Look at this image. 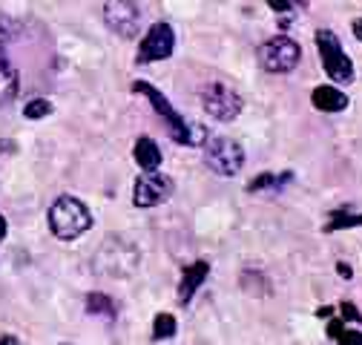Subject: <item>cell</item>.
<instances>
[{"label": "cell", "mask_w": 362, "mask_h": 345, "mask_svg": "<svg viewBox=\"0 0 362 345\" xmlns=\"http://www.w3.org/2000/svg\"><path fill=\"white\" fill-rule=\"evenodd\" d=\"M49 228L61 242H72L93 228V213L75 196H58L49 207Z\"/></svg>", "instance_id": "obj_1"}, {"label": "cell", "mask_w": 362, "mask_h": 345, "mask_svg": "<svg viewBox=\"0 0 362 345\" xmlns=\"http://www.w3.org/2000/svg\"><path fill=\"white\" fill-rule=\"evenodd\" d=\"M313 43H316V52H320L322 69H325V75L334 81V86H342V83L348 86V83H354L356 69H354V61L348 58V52L342 49L337 32H334V29H316Z\"/></svg>", "instance_id": "obj_2"}, {"label": "cell", "mask_w": 362, "mask_h": 345, "mask_svg": "<svg viewBox=\"0 0 362 345\" xmlns=\"http://www.w3.org/2000/svg\"><path fill=\"white\" fill-rule=\"evenodd\" d=\"M132 93L144 95V98L153 104V110L161 115V121H164V127H167V136H170L175 144H193L190 124L185 121V115H181V112L170 104V98H167L164 93H158L156 86L147 83V81H135V83H132Z\"/></svg>", "instance_id": "obj_3"}, {"label": "cell", "mask_w": 362, "mask_h": 345, "mask_svg": "<svg viewBox=\"0 0 362 345\" xmlns=\"http://www.w3.org/2000/svg\"><path fill=\"white\" fill-rule=\"evenodd\" d=\"M299 61H302V47L288 35H276V37L264 40L259 47V64L270 75L293 72L299 66Z\"/></svg>", "instance_id": "obj_4"}, {"label": "cell", "mask_w": 362, "mask_h": 345, "mask_svg": "<svg viewBox=\"0 0 362 345\" xmlns=\"http://www.w3.org/2000/svg\"><path fill=\"white\" fill-rule=\"evenodd\" d=\"M204 164L216 176H236L245 164V150L239 141L228 136H207L204 139Z\"/></svg>", "instance_id": "obj_5"}, {"label": "cell", "mask_w": 362, "mask_h": 345, "mask_svg": "<svg viewBox=\"0 0 362 345\" xmlns=\"http://www.w3.org/2000/svg\"><path fill=\"white\" fill-rule=\"evenodd\" d=\"M199 98L204 112L213 115L216 121H233L242 112V95L221 81H207L199 90Z\"/></svg>", "instance_id": "obj_6"}, {"label": "cell", "mask_w": 362, "mask_h": 345, "mask_svg": "<svg viewBox=\"0 0 362 345\" xmlns=\"http://www.w3.org/2000/svg\"><path fill=\"white\" fill-rule=\"evenodd\" d=\"M173 49H175V32H173L170 23L158 21V23H153V26L144 32V37H141V43H139V52H135V64L167 61V58L173 55Z\"/></svg>", "instance_id": "obj_7"}, {"label": "cell", "mask_w": 362, "mask_h": 345, "mask_svg": "<svg viewBox=\"0 0 362 345\" xmlns=\"http://www.w3.org/2000/svg\"><path fill=\"white\" fill-rule=\"evenodd\" d=\"M175 185L170 176H164V172H141L139 179H135L132 185V204L135 207H156L161 201H167L173 196Z\"/></svg>", "instance_id": "obj_8"}, {"label": "cell", "mask_w": 362, "mask_h": 345, "mask_svg": "<svg viewBox=\"0 0 362 345\" xmlns=\"http://www.w3.org/2000/svg\"><path fill=\"white\" fill-rule=\"evenodd\" d=\"M141 18H144V12H141V6H135V4H107L104 6L107 26L121 37H135L139 35Z\"/></svg>", "instance_id": "obj_9"}, {"label": "cell", "mask_w": 362, "mask_h": 345, "mask_svg": "<svg viewBox=\"0 0 362 345\" xmlns=\"http://www.w3.org/2000/svg\"><path fill=\"white\" fill-rule=\"evenodd\" d=\"M207 274H210V262H204V259H199V262H193V265H185V271H181V282H178V302L181 305H187V302L196 296V291L202 288Z\"/></svg>", "instance_id": "obj_10"}, {"label": "cell", "mask_w": 362, "mask_h": 345, "mask_svg": "<svg viewBox=\"0 0 362 345\" xmlns=\"http://www.w3.org/2000/svg\"><path fill=\"white\" fill-rule=\"evenodd\" d=\"M310 104L316 110H322V112H345L351 101H348V95L339 90V86L325 83V86H316V90L310 93Z\"/></svg>", "instance_id": "obj_11"}, {"label": "cell", "mask_w": 362, "mask_h": 345, "mask_svg": "<svg viewBox=\"0 0 362 345\" xmlns=\"http://www.w3.org/2000/svg\"><path fill=\"white\" fill-rule=\"evenodd\" d=\"M132 158H135V164H139L144 172H156L161 167V150H158V144L150 136H141L139 141H135Z\"/></svg>", "instance_id": "obj_12"}, {"label": "cell", "mask_w": 362, "mask_h": 345, "mask_svg": "<svg viewBox=\"0 0 362 345\" xmlns=\"http://www.w3.org/2000/svg\"><path fill=\"white\" fill-rule=\"evenodd\" d=\"M18 95V69L0 52V104H9Z\"/></svg>", "instance_id": "obj_13"}, {"label": "cell", "mask_w": 362, "mask_h": 345, "mask_svg": "<svg viewBox=\"0 0 362 345\" xmlns=\"http://www.w3.org/2000/svg\"><path fill=\"white\" fill-rule=\"evenodd\" d=\"M86 308H89V314L115 320V302H112L107 293H89V296H86Z\"/></svg>", "instance_id": "obj_14"}, {"label": "cell", "mask_w": 362, "mask_h": 345, "mask_svg": "<svg viewBox=\"0 0 362 345\" xmlns=\"http://www.w3.org/2000/svg\"><path fill=\"white\" fill-rule=\"evenodd\" d=\"M293 176L291 172H282V176H276V172H262L259 179H253L250 185H247V193H259V190H267V187H274V190H279L282 185H288Z\"/></svg>", "instance_id": "obj_15"}, {"label": "cell", "mask_w": 362, "mask_h": 345, "mask_svg": "<svg viewBox=\"0 0 362 345\" xmlns=\"http://www.w3.org/2000/svg\"><path fill=\"white\" fill-rule=\"evenodd\" d=\"M328 334H331V339H337L339 345H362V331L342 328L339 320H331V322H328Z\"/></svg>", "instance_id": "obj_16"}, {"label": "cell", "mask_w": 362, "mask_h": 345, "mask_svg": "<svg viewBox=\"0 0 362 345\" xmlns=\"http://www.w3.org/2000/svg\"><path fill=\"white\" fill-rule=\"evenodd\" d=\"M342 228H362V213H348V210L331 213V222L325 225V230L334 233V230H342Z\"/></svg>", "instance_id": "obj_17"}, {"label": "cell", "mask_w": 362, "mask_h": 345, "mask_svg": "<svg viewBox=\"0 0 362 345\" xmlns=\"http://www.w3.org/2000/svg\"><path fill=\"white\" fill-rule=\"evenodd\" d=\"M178 334V322L173 314H158L153 320V339H170Z\"/></svg>", "instance_id": "obj_18"}, {"label": "cell", "mask_w": 362, "mask_h": 345, "mask_svg": "<svg viewBox=\"0 0 362 345\" xmlns=\"http://www.w3.org/2000/svg\"><path fill=\"white\" fill-rule=\"evenodd\" d=\"M49 112H52V101H47V98H32V101L23 107V115H26V118H32V121L47 118Z\"/></svg>", "instance_id": "obj_19"}, {"label": "cell", "mask_w": 362, "mask_h": 345, "mask_svg": "<svg viewBox=\"0 0 362 345\" xmlns=\"http://www.w3.org/2000/svg\"><path fill=\"white\" fill-rule=\"evenodd\" d=\"M267 6L274 9L276 15H288V12H296V9H302L305 4H291V0H288V4H285V0H267Z\"/></svg>", "instance_id": "obj_20"}, {"label": "cell", "mask_w": 362, "mask_h": 345, "mask_svg": "<svg viewBox=\"0 0 362 345\" xmlns=\"http://www.w3.org/2000/svg\"><path fill=\"white\" fill-rule=\"evenodd\" d=\"M339 311H342V320H351V322H359L362 325V311L354 305V302H342Z\"/></svg>", "instance_id": "obj_21"}, {"label": "cell", "mask_w": 362, "mask_h": 345, "mask_svg": "<svg viewBox=\"0 0 362 345\" xmlns=\"http://www.w3.org/2000/svg\"><path fill=\"white\" fill-rule=\"evenodd\" d=\"M337 274H339L342 279H351V276H354V271H351V265H348V262H339V265H337Z\"/></svg>", "instance_id": "obj_22"}, {"label": "cell", "mask_w": 362, "mask_h": 345, "mask_svg": "<svg viewBox=\"0 0 362 345\" xmlns=\"http://www.w3.org/2000/svg\"><path fill=\"white\" fill-rule=\"evenodd\" d=\"M0 345H21V339L12 334H0Z\"/></svg>", "instance_id": "obj_23"}, {"label": "cell", "mask_w": 362, "mask_h": 345, "mask_svg": "<svg viewBox=\"0 0 362 345\" xmlns=\"http://www.w3.org/2000/svg\"><path fill=\"white\" fill-rule=\"evenodd\" d=\"M354 35H356V40L362 43V18H356V21H354Z\"/></svg>", "instance_id": "obj_24"}, {"label": "cell", "mask_w": 362, "mask_h": 345, "mask_svg": "<svg viewBox=\"0 0 362 345\" xmlns=\"http://www.w3.org/2000/svg\"><path fill=\"white\" fill-rule=\"evenodd\" d=\"M331 314H334V308H331V305H325V308L316 311V317H331Z\"/></svg>", "instance_id": "obj_25"}, {"label": "cell", "mask_w": 362, "mask_h": 345, "mask_svg": "<svg viewBox=\"0 0 362 345\" xmlns=\"http://www.w3.org/2000/svg\"><path fill=\"white\" fill-rule=\"evenodd\" d=\"M6 236V219H4V213H0V239Z\"/></svg>", "instance_id": "obj_26"}, {"label": "cell", "mask_w": 362, "mask_h": 345, "mask_svg": "<svg viewBox=\"0 0 362 345\" xmlns=\"http://www.w3.org/2000/svg\"><path fill=\"white\" fill-rule=\"evenodd\" d=\"M64 345H66V342H64Z\"/></svg>", "instance_id": "obj_27"}]
</instances>
